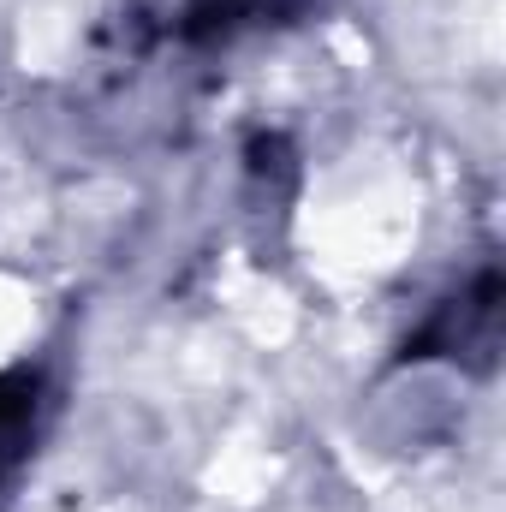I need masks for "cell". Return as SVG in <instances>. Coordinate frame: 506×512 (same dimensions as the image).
Segmentation results:
<instances>
[{
  "instance_id": "6da1fadb",
  "label": "cell",
  "mask_w": 506,
  "mask_h": 512,
  "mask_svg": "<svg viewBox=\"0 0 506 512\" xmlns=\"http://www.w3.org/2000/svg\"><path fill=\"white\" fill-rule=\"evenodd\" d=\"M501 268H477L453 298H441L399 346V364H459L471 376H489L495 370V352H501Z\"/></svg>"
},
{
  "instance_id": "7a4b0ae2",
  "label": "cell",
  "mask_w": 506,
  "mask_h": 512,
  "mask_svg": "<svg viewBox=\"0 0 506 512\" xmlns=\"http://www.w3.org/2000/svg\"><path fill=\"white\" fill-rule=\"evenodd\" d=\"M48 405H54V393H48V376L36 364L0 370V501L30 471V459L42 447V429H48Z\"/></svg>"
}]
</instances>
